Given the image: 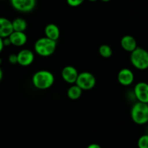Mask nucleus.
<instances>
[{"mask_svg":"<svg viewBox=\"0 0 148 148\" xmlns=\"http://www.w3.org/2000/svg\"><path fill=\"white\" fill-rule=\"evenodd\" d=\"M84 1H85V0H66L67 4L72 7H79Z\"/></svg>","mask_w":148,"mask_h":148,"instance_id":"6ab92c4d","label":"nucleus"},{"mask_svg":"<svg viewBox=\"0 0 148 148\" xmlns=\"http://www.w3.org/2000/svg\"><path fill=\"white\" fill-rule=\"evenodd\" d=\"M12 32V21L6 17H0V37L2 39L9 37Z\"/></svg>","mask_w":148,"mask_h":148,"instance_id":"ddd939ff","label":"nucleus"},{"mask_svg":"<svg viewBox=\"0 0 148 148\" xmlns=\"http://www.w3.org/2000/svg\"><path fill=\"white\" fill-rule=\"evenodd\" d=\"M56 49V41L47 37H42L35 42L34 50L41 57H49L53 55Z\"/></svg>","mask_w":148,"mask_h":148,"instance_id":"f03ea898","label":"nucleus"},{"mask_svg":"<svg viewBox=\"0 0 148 148\" xmlns=\"http://www.w3.org/2000/svg\"><path fill=\"white\" fill-rule=\"evenodd\" d=\"M101 1H103V2H108V1H111V0H101Z\"/></svg>","mask_w":148,"mask_h":148,"instance_id":"393cba45","label":"nucleus"},{"mask_svg":"<svg viewBox=\"0 0 148 148\" xmlns=\"http://www.w3.org/2000/svg\"><path fill=\"white\" fill-rule=\"evenodd\" d=\"M134 94L138 102L148 104V84L146 82H139L134 86Z\"/></svg>","mask_w":148,"mask_h":148,"instance_id":"0eeeda50","label":"nucleus"},{"mask_svg":"<svg viewBox=\"0 0 148 148\" xmlns=\"http://www.w3.org/2000/svg\"><path fill=\"white\" fill-rule=\"evenodd\" d=\"M4 47V44H3V39L2 38L0 37V53L2 52Z\"/></svg>","mask_w":148,"mask_h":148,"instance_id":"5701e85b","label":"nucleus"},{"mask_svg":"<svg viewBox=\"0 0 148 148\" xmlns=\"http://www.w3.org/2000/svg\"><path fill=\"white\" fill-rule=\"evenodd\" d=\"M100 55L103 58H109L112 56L113 50L111 46L108 44H102L98 49Z\"/></svg>","mask_w":148,"mask_h":148,"instance_id":"f3484780","label":"nucleus"},{"mask_svg":"<svg viewBox=\"0 0 148 148\" xmlns=\"http://www.w3.org/2000/svg\"><path fill=\"white\" fill-rule=\"evenodd\" d=\"M54 75L51 71L40 70L33 74L32 83L36 89L40 90L48 89L54 83Z\"/></svg>","mask_w":148,"mask_h":148,"instance_id":"f257e3e1","label":"nucleus"},{"mask_svg":"<svg viewBox=\"0 0 148 148\" xmlns=\"http://www.w3.org/2000/svg\"><path fill=\"white\" fill-rule=\"evenodd\" d=\"M8 61L10 63L12 64V65H15L17 64V56L16 54H11L9 55L8 57Z\"/></svg>","mask_w":148,"mask_h":148,"instance_id":"aec40b11","label":"nucleus"},{"mask_svg":"<svg viewBox=\"0 0 148 148\" xmlns=\"http://www.w3.org/2000/svg\"><path fill=\"white\" fill-rule=\"evenodd\" d=\"M1 62H2V59H1V58L0 57V65L1 64Z\"/></svg>","mask_w":148,"mask_h":148,"instance_id":"bb28decb","label":"nucleus"},{"mask_svg":"<svg viewBox=\"0 0 148 148\" xmlns=\"http://www.w3.org/2000/svg\"><path fill=\"white\" fill-rule=\"evenodd\" d=\"M87 148H102V147H101V145H99L98 144L92 143L90 144V145H88V146L87 147Z\"/></svg>","mask_w":148,"mask_h":148,"instance_id":"4be33fe9","label":"nucleus"},{"mask_svg":"<svg viewBox=\"0 0 148 148\" xmlns=\"http://www.w3.org/2000/svg\"><path fill=\"white\" fill-rule=\"evenodd\" d=\"M12 24L13 31L25 32L27 28V21L22 17L15 18L13 21H12Z\"/></svg>","mask_w":148,"mask_h":148,"instance_id":"2eb2a0df","label":"nucleus"},{"mask_svg":"<svg viewBox=\"0 0 148 148\" xmlns=\"http://www.w3.org/2000/svg\"><path fill=\"white\" fill-rule=\"evenodd\" d=\"M82 90L76 85L75 84H72L67 90V96L70 100H77L82 96Z\"/></svg>","mask_w":148,"mask_h":148,"instance_id":"dca6fc26","label":"nucleus"},{"mask_svg":"<svg viewBox=\"0 0 148 148\" xmlns=\"http://www.w3.org/2000/svg\"><path fill=\"white\" fill-rule=\"evenodd\" d=\"M130 62L132 65L140 71L148 68V51L137 46L130 55Z\"/></svg>","mask_w":148,"mask_h":148,"instance_id":"20e7f679","label":"nucleus"},{"mask_svg":"<svg viewBox=\"0 0 148 148\" xmlns=\"http://www.w3.org/2000/svg\"><path fill=\"white\" fill-rule=\"evenodd\" d=\"M79 73L77 70L72 65H66L62 69V77L65 82L69 84H75Z\"/></svg>","mask_w":148,"mask_h":148,"instance_id":"9d476101","label":"nucleus"},{"mask_svg":"<svg viewBox=\"0 0 148 148\" xmlns=\"http://www.w3.org/2000/svg\"><path fill=\"white\" fill-rule=\"evenodd\" d=\"M3 44H4V46H10V45H12L11 41H10L9 37L4 38V39H3Z\"/></svg>","mask_w":148,"mask_h":148,"instance_id":"412c9836","label":"nucleus"},{"mask_svg":"<svg viewBox=\"0 0 148 148\" xmlns=\"http://www.w3.org/2000/svg\"><path fill=\"white\" fill-rule=\"evenodd\" d=\"M0 1H5V0H0Z\"/></svg>","mask_w":148,"mask_h":148,"instance_id":"cd10ccee","label":"nucleus"},{"mask_svg":"<svg viewBox=\"0 0 148 148\" xmlns=\"http://www.w3.org/2000/svg\"><path fill=\"white\" fill-rule=\"evenodd\" d=\"M2 78H3V71L2 69H1V66H0V81L2 80Z\"/></svg>","mask_w":148,"mask_h":148,"instance_id":"b1692460","label":"nucleus"},{"mask_svg":"<svg viewBox=\"0 0 148 148\" xmlns=\"http://www.w3.org/2000/svg\"><path fill=\"white\" fill-rule=\"evenodd\" d=\"M13 8L17 11L27 13L33 11L36 5V0H10Z\"/></svg>","mask_w":148,"mask_h":148,"instance_id":"423d86ee","label":"nucleus"},{"mask_svg":"<svg viewBox=\"0 0 148 148\" xmlns=\"http://www.w3.org/2000/svg\"><path fill=\"white\" fill-rule=\"evenodd\" d=\"M9 39L11 41V44L17 47L24 46L27 41V36L25 32L13 31L9 36Z\"/></svg>","mask_w":148,"mask_h":148,"instance_id":"9b49d317","label":"nucleus"},{"mask_svg":"<svg viewBox=\"0 0 148 148\" xmlns=\"http://www.w3.org/2000/svg\"><path fill=\"white\" fill-rule=\"evenodd\" d=\"M88 1H92V2H94V1H98V0H88Z\"/></svg>","mask_w":148,"mask_h":148,"instance_id":"a878e982","label":"nucleus"},{"mask_svg":"<svg viewBox=\"0 0 148 148\" xmlns=\"http://www.w3.org/2000/svg\"><path fill=\"white\" fill-rule=\"evenodd\" d=\"M117 80L122 86H130L134 81V73L130 68H124L120 70L117 75Z\"/></svg>","mask_w":148,"mask_h":148,"instance_id":"1a4fd4ad","label":"nucleus"},{"mask_svg":"<svg viewBox=\"0 0 148 148\" xmlns=\"http://www.w3.org/2000/svg\"><path fill=\"white\" fill-rule=\"evenodd\" d=\"M121 46L124 50L131 53L137 47V42L131 35H125L121 39Z\"/></svg>","mask_w":148,"mask_h":148,"instance_id":"f8f14e48","label":"nucleus"},{"mask_svg":"<svg viewBox=\"0 0 148 148\" xmlns=\"http://www.w3.org/2000/svg\"><path fill=\"white\" fill-rule=\"evenodd\" d=\"M131 118L136 124L148 123V104L138 101L134 103L131 109Z\"/></svg>","mask_w":148,"mask_h":148,"instance_id":"7ed1b4c3","label":"nucleus"},{"mask_svg":"<svg viewBox=\"0 0 148 148\" xmlns=\"http://www.w3.org/2000/svg\"><path fill=\"white\" fill-rule=\"evenodd\" d=\"M75 84L77 85L82 91H88L95 87L96 84V78L92 73L85 71L79 73Z\"/></svg>","mask_w":148,"mask_h":148,"instance_id":"39448f33","label":"nucleus"},{"mask_svg":"<svg viewBox=\"0 0 148 148\" xmlns=\"http://www.w3.org/2000/svg\"><path fill=\"white\" fill-rule=\"evenodd\" d=\"M138 148H148V134L142 135L137 141Z\"/></svg>","mask_w":148,"mask_h":148,"instance_id":"a211bd4d","label":"nucleus"},{"mask_svg":"<svg viewBox=\"0 0 148 148\" xmlns=\"http://www.w3.org/2000/svg\"><path fill=\"white\" fill-rule=\"evenodd\" d=\"M44 32L46 37L55 41H56L60 36V30H59V27L54 23L48 24L45 27Z\"/></svg>","mask_w":148,"mask_h":148,"instance_id":"4468645a","label":"nucleus"},{"mask_svg":"<svg viewBox=\"0 0 148 148\" xmlns=\"http://www.w3.org/2000/svg\"><path fill=\"white\" fill-rule=\"evenodd\" d=\"M17 64L23 67L29 66L35 59V55L30 49H24L20 50L17 54Z\"/></svg>","mask_w":148,"mask_h":148,"instance_id":"6e6552de","label":"nucleus"}]
</instances>
